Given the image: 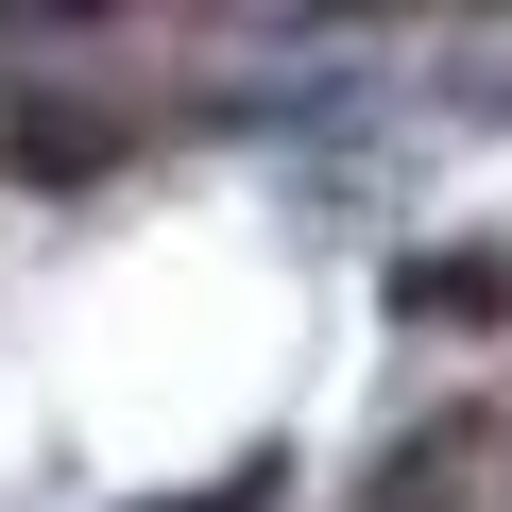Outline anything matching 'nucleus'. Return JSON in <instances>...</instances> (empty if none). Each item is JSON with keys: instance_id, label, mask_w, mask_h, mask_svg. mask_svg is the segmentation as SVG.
Returning a JSON list of instances; mask_svg holds the SVG:
<instances>
[{"instance_id": "nucleus-1", "label": "nucleus", "mask_w": 512, "mask_h": 512, "mask_svg": "<svg viewBox=\"0 0 512 512\" xmlns=\"http://www.w3.org/2000/svg\"><path fill=\"white\" fill-rule=\"evenodd\" d=\"M410 308H427V325H495V308H512V274H495V256H427Z\"/></svg>"}, {"instance_id": "nucleus-2", "label": "nucleus", "mask_w": 512, "mask_h": 512, "mask_svg": "<svg viewBox=\"0 0 512 512\" xmlns=\"http://www.w3.org/2000/svg\"><path fill=\"white\" fill-rule=\"evenodd\" d=\"M444 103H512V35L495 52H444Z\"/></svg>"}]
</instances>
